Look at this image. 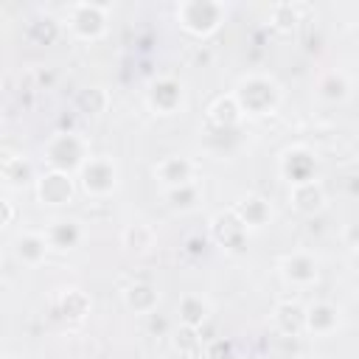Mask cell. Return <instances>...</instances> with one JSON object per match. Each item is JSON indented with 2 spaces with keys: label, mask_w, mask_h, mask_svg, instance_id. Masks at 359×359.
<instances>
[{
  "label": "cell",
  "mask_w": 359,
  "mask_h": 359,
  "mask_svg": "<svg viewBox=\"0 0 359 359\" xmlns=\"http://www.w3.org/2000/svg\"><path fill=\"white\" fill-rule=\"evenodd\" d=\"M236 101L241 107V112H252V115H264L275 107L278 101V93H275V84L266 81V79H247L238 93H236Z\"/></svg>",
  "instance_id": "1"
},
{
  "label": "cell",
  "mask_w": 359,
  "mask_h": 359,
  "mask_svg": "<svg viewBox=\"0 0 359 359\" xmlns=\"http://www.w3.org/2000/svg\"><path fill=\"white\" fill-rule=\"evenodd\" d=\"M81 157H84V143H81L76 135H70V132H62V135H56V137L48 143V163H50L56 171H65V174H67L70 168L84 165Z\"/></svg>",
  "instance_id": "2"
},
{
  "label": "cell",
  "mask_w": 359,
  "mask_h": 359,
  "mask_svg": "<svg viewBox=\"0 0 359 359\" xmlns=\"http://www.w3.org/2000/svg\"><path fill=\"white\" fill-rule=\"evenodd\" d=\"M180 22L194 31V34H210L216 25H219V17H222V6L219 3H182L180 11H177Z\"/></svg>",
  "instance_id": "3"
},
{
  "label": "cell",
  "mask_w": 359,
  "mask_h": 359,
  "mask_svg": "<svg viewBox=\"0 0 359 359\" xmlns=\"http://www.w3.org/2000/svg\"><path fill=\"white\" fill-rule=\"evenodd\" d=\"M81 185L87 194H109L115 188V165L104 157H90L81 165Z\"/></svg>",
  "instance_id": "4"
},
{
  "label": "cell",
  "mask_w": 359,
  "mask_h": 359,
  "mask_svg": "<svg viewBox=\"0 0 359 359\" xmlns=\"http://www.w3.org/2000/svg\"><path fill=\"white\" fill-rule=\"evenodd\" d=\"M213 233H216V241L230 247V250H241L244 238H247V224L236 216V210L230 213H219L216 222H213Z\"/></svg>",
  "instance_id": "5"
},
{
  "label": "cell",
  "mask_w": 359,
  "mask_h": 359,
  "mask_svg": "<svg viewBox=\"0 0 359 359\" xmlns=\"http://www.w3.org/2000/svg\"><path fill=\"white\" fill-rule=\"evenodd\" d=\"M70 194H73V182L65 171H53L39 180V199L48 205H62L70 199Z\"/></svg>",
  "instance_id": "6"
},
{
  "label": "cell",
  "mask_w": 359,
  "mask_h": 359,
  "mask_svg": "<svg viewBox=\"0 0 359 359\" xmlns=\"http://www.w3.org/2000/svg\"><path fill=\"white\" fill-rule=\"evenodd\" d=\"M104 6L95 3H81L76 6V17H73V28L81 36H98L104 31Z\"/></svg>",
  "instance_id": "7"
},
{
  "label": "cell",
  "mask_w": 359,
  "mask_h": 359,
  "mask_svg": "<svg viewBox=\"0 0 359 359\" xmlns=\"http://www.w3.org/2000/svg\"><path fill=\"white\" fill-rule=\"evenodd\" d=\"M283 174L289 177L292 185H303V182H311V174H314V157L303 149H294L286 154L283 160Z\"/></svg>",
  "instance_id": "8"
},
{
  "label": "cell",
  "mask_w": 359,
  "mask_h": 359,
  "mask_svg": "<svg viewBox=\"0 0 359 359\" xmlns=\"http://www.w3.org/2000/svg\"><path fill=\"white\" fill-rule=\"evenodd\" d=\"M191 171L194 165L185 160V157H165L160 165H157V174L165 185L171 188H180V185H191Z\"/></svg>",
  "instance_id": "9"
},
{
  "label": "cell",
  "mask_w": 359,
  "mask_h": 359,
  "mask_svg": "<svg viewBox=\"0 0 359 359\" xmlns=\"http://www.w3.org/2000/svg\"><path fill=\"white\" fill-rule=\"evenodd\" d=\"M292 202H294V208L300 213H317L323 208V202H325V194L311 180V182H303V185H294L292 188Z\"/></svg>",
  "instance_id": "10"
},
{
  "label": "cell",
  "mask_w": 359,
  "mask_h": 359,
  "mask_svg": "<svg viewBox=\"0 0 359 359\" xmlns=\"http://www.w3.org/2000/svg\"><path fill=\"white\" fill-rule=\"evenodd\" d=\"M283 272L294 283H311L317 278V261L306 252H297V255H289L283 261Z\"/></svg>",
  "instance_id": "11"
},
{
  "label": "cell",
  "mask_w": 359,
  "mask_h": 359,
  "mask_svg": "<svg viewBox=\"0 0 359 359\" xmlns=\"http://www.w3.org/2000/svg\"><path fill=\"white\" fill-rule=\"evenodd\" d=\"M275 323L280 325L283 334H300L306 331V309H300L297 303H280L275 309Z\"/></svg>",
  "instance_id": "12"
},
{
  "label": "cell",
  "mask_w": 359,
  "mask_h": 359,
  "mask_svg": "<svg viewBox=\"0 0 359 359\" xmlns=\"http://www.w3.org/2000/svg\"><path fill=\"white\" fill-rule=\"evenodd\" d=\"M149 101H151V107H157L160 112H171V109L180 104V84L171 81V79L154 81V84H151V93H149Z\"/></svg>",
  "instance_id": "13"
},
{
  "label": "cell",
  "mask_w": 359,
  "mask_h": 359,
  "mask_svg": "<svg viewBox=\"0 0 359 359\" xmlns=\"http://www.w3.org/2000/svg\"><path fill=\"white\" fill-rule=\"evenodd\" d=\"M233 210H236V216H238L247 227H261V224L269 219V205H266L264 199H258V196H250V199L238 202Z\"/></svg>",
  "instance_id": "14"
},
{
  "label": "cell",
  "mask_w": 359,
  "mask_h": 359,
  "mask_svg": "<svg viewBox=\"0 0 359 359\" xmlns=\"http://www.w3.org/2000/svg\"><path fill=\"white\" fill-rule=\"evenodd\" d=\"M48 252V238L45 236H36V233H25L17 238V255L25 261V264H39Z\"/></svg>",
  "instance_id": "15"
},
{
  "label": "cell",
  "mask_w": 359,
  "mask_h": 359,
  "mask_svg": "<svg viewBox=\"0 0 359 359\" xmlns=\"http://www.w3.org/2000/svg\"><path fill=\"white\" fill-rule=\"evenodd\" d=\"M180 320H182V325L202 328V323L208 320V303L196 294H185L180 300Z\"/></svg>",
  "instance_id": "16"
},
{
  "label": "cell",
  "mask_w": 359,
  "mask_h": 359,
  "mask_svg": "<svg viewBox=\"0 0 359 359\" xmlns=\"http://www.w3.org/2000/svg\"><path fill=\"white\" fill-rule=\"evenodd\" d=\"M337 325V309L328 306V303H317L306 311V328L309 331H317V334H325Z\"/></svg>",
  "instance_id": "17"
},
{
  "label": "cell",
  "mask_w": 359,
  "mask_h": 359,
  "mask_svg": "<svg viewBox=\"0 0 359 359\" xmlns=\"http://www.w3.org/2000/svg\"><path fill=\"white\" fill-rule=\"evenodd\" d=\"M126 306L135 309V311L151 314L154 306H157V292H154L149 283H135V286L126 289Z\"/></svg>",
  "instance_id": "18"
},
{
  "label": "cell",
  "mask_w": 359,
  "mask_h": 359,
  "mask_svg": "<svg viewBox=\"0 0 359 359\" xmlns=\"http://www.w3.org/2000/svg\"><path fill=\"white\" fill-rule=\"evenodd\" d=\"M79 227H76V222H59V224H53L50 230H48V244L50 247H59V250H67V247H73L76 241H79Z\"/></svg>",
  "instance_id": "19"
},
{
  "label": "cell",
  "mask_w": 359,
  "mask_h": 359,
  "mask_svg": "<svg viewBox=\"0 0 359 359\" xmlns=\"http://www.w3.org/2000/svg\"><path fill=\"white\" fill-rule=\"evenodd\" d=\"M174 345H177L180 353L196 356V353H202V331H199V328H191V325H182V328L174 334Z\"/></svg>",
  "instance_id": "20"
},
{
  "label": "cell",
  "mask_w": 359,
  "mask_h": 359,
  "mask_svg": "<svg viewBox=\"0 0 359 359\" xmlns=\"http://www.w3.org/2000/svg\"><path fill=\"white\" fill-rule=\"evenodd\" d=\"M238 115H241V107H238L236 95L219 98V101L213 104V109H210V118H213L219 126H233V123L238 121Z\"/></svg>",
  "instance_id": "21"
},
{
  "label": "cell",
  "mask_w": 359,
  "mask_h": 359,
  "mask_svg": "<svg viewBox=\"0 0 359 359\" xmlns=\"http://www.w3.org/2000/svg\"><path fill=\"white\" fill-rule=\"evenodd\" d=\"M79 109L84 115H101L107 109V93L101 87H90V90H81V95L76 98Z\"/></svg>",
  "instance_id": "22"
},
{
  "label": "cell",
  "mask_w": 359,
  "mask_h": 359,
  "mask_svg": "<svg viewBox=\"0 0 359 359\" xmlns=\"http://www.w3.org/2000/svg\"><path fill=\"white\" fill-rule=\"evenodd\" d=\"M87 311H90L87 294L79 292V289H67L65 297H62V314H65V317H73V320H81Z\"/></svg>",
  "instance_id": "23"
},
{
  "label": "cell",
  "mask_w": 359,
  "mask_h": 359,
  "mask_svg": "<svg viewBox=\"0 0 359 359\" xmlns=\"http://www.w3.org/2000/svg\"><path fill=\"white\" fill-rule=\"evenodd\" d=\"M151 241H154V233L146 224H132L123 230V244L135 252H146L151 247Z\"/></svg>",
  "instance_id": "24"
},
{
  "label": "cell",
  "mask_w": 359,
  "mask_h": 359,
  "mask_svg": "<svg viewBox=\"0 0 359 359\" xmlns=\"http://www.w3.org/2000/svg\"><path fill=\"white\" fill-rule=\"evenodd\" d=\"M3 177H6L8 182L20 185V182L31 180V163L22 160V157H8V160L3 163Z\"/></svg>",
  "instance_id": "25"
},
{
  "label": "cell",
  "mask_w": 359,
  "mask_h": 359,
  "mask_svg": "<svg viewBox=\"0 0 359 359\" xmlns=\"http://www.w3.org/2000/svg\"><path fill=\"white\" fill-rule=\"evenodd\" d=\"M168 199H171V205H174V208H191V205H194V199H196V188H194V185L171 188Z\"/></svg>",
  "instance_id": "26"
},
{
  "label": "cell",
  "mask_w": 359,
  "mask_h": 359,
  "mask_svg": "<svg viewBox=\"0 0 359 359\" xmlns=\"http://www.w3.org/2000/svg\"><path fill=\"white\" fill-rule=\"evenodd\" d=\"M320 90H323L325 98H342L348 87H345V79H342V76H328V79L320 84Z\"/></svg>",
  "instance_id": "27"
},
{
  "label": "cell",
  "mask_w": 359,
  "mask_h": 359,
  "mask_svg": "<svg viewBox=\"0 0 359 359\" xmlns=\"http://www.w3.org/2000/svg\"><path fill=\"white\" fill-rule=\"evenodd\" d=\"M3 210H6V216H3V224L8 227V224H11V216H14V208H11V202H8V199L3 202Z\"/></svg>",
  "instance_id": "28"
},
{
  "label": "cell",
  "mask_w": 359,
  "mask_h": 359,
  "mask_svg": "<svg viewBox=\"0 0 359 359\" xmlns=\"http://www.w3.org/2000/svg\"><path fill=\"white\" fill-rule=\"evenodd\" d=\"M348 236H351V241H353V244H356V247H359V227H353V230H351V233H348Z\"/></svg>",
  "instance_id": "29"
},
{
  "label": "cell",
  "mask_w": 359,
  "mask_h": 359,
  "mask_svg": "<svg viewBox=\"0 0 359 359\" xmlns=\"http://www.w3.org/2000/svg\"><path fill=\"white\" fill-rule=\"evenodd\" d=\"M300 359H317V356H300Z\"/></svg>",
  "instance_id": "30"
},
{
  "label": "cell",
  "mask_w": 359,
  "mask_h": 359,
  "mask_svg": "<svg viewBox=\"0 0 359 359\" xmlns=\"http://www.w3.org/2000/svg\"><path fill=\"white\" fill-rule=\"evenodd\" d=\"M6 359H8V356H6Z\"/></svg>",
  "instance_id": "31"
}]
</instances>
